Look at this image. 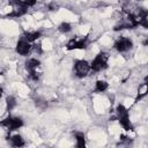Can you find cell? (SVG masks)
I'll return each mask as SVG.
<instances>
[{
    "mask_svg": "<svg viewBox=\"0 0 148 148\" xmlns=\"http://www.w3.org/2000/svg\"><path fill=\"white\" fill-rule=\"evenodd\" d=\"M74 75L79 79L86 77L90 72V62H88L84 59H76L73 65Z\"/></svg>",
    "mask_w": 148,
    "mask_h": 148,
    "instance_id": "cell-4",
    "label": "cell"
},
{
    "mask_svg": "<svg viewBox=\"0 0 148 148\" xmlns=\"http://www.w3.org/2000/svg\"><path fill=\"white\" fill-rule=\"evenodd\" d=\"M74 138H75V146L77 148H83L86 147V134L83 132H79V131H75L74 133Z\"/></svg>",
    "mask_w": 148,
    "mask_h": 148,
    "instance_id": "cell-12",
    "label": "cell"
},
{
    "mask_svg": "<svg viewBox=\"0 0 148 148\" xmlns=\"http://www.w3.org/2000/svg\"><path fill=\"white\" fill-rule=\"evenodd\" d=\"M108 62H109V53L105 52V51H101L91 60V62H90V71H92L94 73H98V72L105 71L109 67Z\"/></svg>",
    "mask_w": 148,
    "mask_h": 148,
    "instance_id": "cell-2",
    "label": "cell"
},
{
    "mask_svg": "<svg viewBox=\"0 0 148 148\" xmlns=\"http://www.w3.org/2000/svg\"><path fill=\"white\" fill-rule=\"evenodd\" d=\"M89 45V37L88 36H83V37H74L71 38L67 44H66V49L68 51H74V50H86Z\"/></svg>",
    "mask_w": 148,
    "mask_h": 148,
    "instance_id": "cell-6",
    "label": "cell"
},
{
    "mask_svg": "<svg viewBox=\"0 0 148 148\" xmlns=\"http://www.w3.org/2000/svg\"><path fill=\"white\" fill-rule=\"evenodd\" d=\"M28 13V7H25L23 3L22 5H18V6H14V9H12L9 13H7L5 15V17H21V16H24L25 14Z\"/></svg>",
    "mask_w": 148,
    "mask_h": 148,
    "instance_id": "cell-9",
    "label": "cell"
},
{
    "mask_svg": "<svg viewBox=\"0 0 148 148\" xmlns=\"http://www.w3.org/2000/svg\"><path fill=\"white\" fill-rule=\"evenodd\" d=\"M109 89V83L104 80H97L95 82V87H94V91L95 92H104Z\"/></svg>",
    "mask_w": 148,
    "mask_h": 148,
    "instance_id": "cell-14",
    "label": "cell"
},
{
    "mask_svg": "<svg viewBox=\"0 0 148 148\" xmlns=\"http://www.w3.org/2000/svg\"><path fill=\"white\" fill-rule=\"evenodd\" d=\"M31 50H32L31 43L27 42V40L23 39V38L18 39L17 43H16V45H15V51H16V53L20 54V56H22V57H27V56L31 52Z\"/></svg>",
    "mask_w": 148,
    "mask_h": 148,
    "instance_id": "cell-8",
    "label": "cell"
},
{
    "mask_svg": "<svg viewBox=\"0 0 148 148\" xmlns=\"http://www.w3.org/2000/svg\"><path fill=\"white\" fill-rule=\"evenodd\" d=\"M0 97H1V95H0Z\"/></svg>",
    "mask_w": 148,
    "mask_h": 148,
    "instance_id": "cell-20",
    "label": "cell"
},
{
    "mask_svg": "<svg viewBox=\"0 0 148 148\" xmlns=\"http://www.w3.org/2000/svg\"><path fill=\"white\" fill-rule=\"evenodd\" d=\"M116 119L119 121V124L121 125V127L126 132H130V131L134 130V127H133V125L130 120L128 109L124 104H118L117 105V108H116Z\"/></svg>",
    "mask_w": 148,
    "mask_h": 148,
    "instance_id": "cell-1",
    "label": "cell"
},
{
    "mask_svg": "<svg viewBox=\"0 0 148 148\" xmlns=\"http://www.w3.org/2000/svg\"><path fill=\"white\" fill-rule=\"evenodd\" d=\"M43 32L40 30H35V31H24L22 34V38L25 39L29 43H35L37 39H39L42 37Z\"/></svg>",
    "mask_w": 148,
    "mask_h": 148,
    "instance_id": "cell-10",
    "label": "cell"
},
{
    "mask_svg": "<svg viewBox=\"0 0 148 148\" xmlns=\"http://www.w3.org/2000/svg\"><path fill=\"white\" fill-rule=\"evenodd\" d=\"M17 105V102H16V98L13 96V95H9L6 97V110L8 112L13 111Z\"/></svg>",
    "mask_w": 148,
    "mask_h": 148,
    "instance_id": "cell-15",
    "label": "cell"
},
{
    "mask_svg": "<svg viewBox=\"0 0 148 148\" xmlns=\"http://www.w3.org/2000/svg\"><path fill=\"white\" fill-rule=\"evenodd\" d=\"M146 95H147V76L145 77V82L141 83V86H140L139 89H138V95H136V97H135L134 103H138L139 101H141Z\"/></svg>",
    "mask_w": 148,
    "mask_h": 148,
    "instance_id": "cell-13",
    "label": "cell"
},
{
    "mask_svg": "<svg viewBox=\"0 0 148 148\" xmlns=\"http://www.w3.org/2000/svg\"><path fill=\"white\" fill-rule=\"evenodd\" d=\"M58 31L61 32V34H68L72 31V24L69 22H61L59 25H58Z\"/></svg>",
    "mask_w": 148,
    "mask_h": 148,
    "instance_id": "cell-16",
    "label": "cell"
},
{
    "mask_svg": "<svg viewBox=\"0 0 148 148\" xmlns=\"http://www.w3.org/2000/svg\"><path fill=\"white\" fill-rule=\"evenodd\" d=\"M32 47L35 49V51L37 52V54H42L43 53V49H42V44L38 43L37 45H32Z\"/></svg>",
    "mask_w": 148,
    "mask_h": 148,
    "instance_id": "cell-18",
    "label": "cell"
},
{
    "mask_svg": "<svg viewBox=\"0 0 148 148\" xmlns=\"http://www.w3.org/2000/svg\"><path fill=\"white\" fill-rule=\"evenodd\" d=\"M6 1H8V3L12 6H18V5H22L23 0H6Z\"/></svg>",
    "mask_w": 148,
    "mask_h": 148,
    "instance_id": "cell-19",
    "label": "cell"
},
{
    "mask_svg": "<svg viewBox=\"0 0 148 148\" xmlns=\"http://www.w3.org/2000/svg\"><path fill=\"white\" fill-rule=\"evenodd\" d=\"M40 65H42V62L37 58H29L24 61V68L27 69V72L29 74V77L32 81L37 82L40 79V72H39Z\"/></svg>",
    "mask_w": 148,
    "mask_h": 148,
    "instance_id": "cell-3",
    "label": "cell"
},
{
    "mask_svg": "<svg viewBox=\"0 0 148 148\" xmlns=\"http://www.w3.org/2000/svg\"><path fill=\"white\" fill-rule=\"evenodd\" d=\"M7 140L9 141L10 146H13V147H17V148H20V147H23V146L25 145L24 139H23V136H22L21 134H13V135L8 136Z\"/></svg>",
    "mask_w": 148,
    "mask_h": 148,
    "instance_id": "cell-11",
    "label": "cell"
},
{
    "mask_svg": "<svg viewBox=\"0 0 148 148\" xmlns=\"http://www.w3.org/2000/svg\"><path fill=\"white\" fill-rule=\"evenodd\" d=\"M22 3H23L25 7L30 8V7H34V6L37 3V0H23Z\"/></svg>",
    "mask_w": 148,
    "mask_h": 148,
    "instance_id": "cell-17",
    "label": "cell"
},
{
    "mask_svg": "<svg viewBox=\"0 0 148 148\" xmlns=\"http://www.w3.org/2000/svg\"><path fill=\"white\" fill-rule=\"evenodd\" d=\"M0 125L6 127L10 133V132H14V131L21 128L24 125V121H23V119L21 117H16V116H10L9 114L8 117H6L5 119H2L0 121Z\"/></svg>",
    "mask_w": 148,
    "mask_h": 148,
    "instance_id": "cell-5",
    "label": "cell"
},
{
    "mask_svg": "<svg viewBox=\"0 0 148 148\" xmlns=\"http://www.w3.org/2000/svg\"><path fill=\"white\" fill-rule=\"evenodd\" d=\"M134 46L133 40L130 37H119L114 43H113V49L119 52V53H125L128 52L130 50H132Z\"/></svg>",
    "mask_w": 148,
    "mask_h": 148,
    "instance_id": "cell-7",
    "label": "cell"
}]
</instances>
